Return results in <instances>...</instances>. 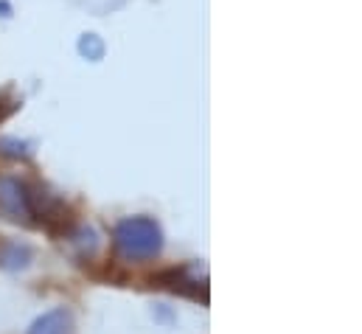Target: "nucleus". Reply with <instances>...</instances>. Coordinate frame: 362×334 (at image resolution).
Here are the masks:
<instances>
[{"instance_id": "nucleus-5", "label": "nucleus", "mask_w": 362, "mask_h": 334, "mask_svg": "<svg viewBox=\"0 0 362 334\" xmlns=\"http://www.w3.org/2000/svg\"><path fill=\"white\" fill-rule=\"evenodd\" d=\"M28 334H74V315L68 309H51L34 321Z\"/></svg>"}, {"instance_id": "nucleus-2", "label": "nucleus", "mask_w": 362, "mask_h": 334, "mask_svg": "<svg viewBox=\"0 0 362 334\" xmlns=\"http://www.w3.org/2000/svg\"><path fill=\"white\" fill-rule=\"evenodd\" d=\"M25 197H28L31 217H37L51 236H68V234H74L76 219H74V211L65 205L62 197H57L45 185H37V188L25 191Z\"/></svg>"}, {"instance_id": "nucleus-6", "label": "nucleus", "mask_w": 362, "mask_h": 334, "mask_svg": "<svg viewBox=\"0 0 362 334\" xmlns=\"http://www.w3.org/2000/svg\"><path fill=\"white\" fill-rule=\"evenodd\" d=\"M31 264V248L23 242L0 239V267L3 270H25Z\"/></svg>"}, {"instance_id": "nucleus-7", "label": "nucleus", "mask_w": 362, "mask_h": 334, "mask_svg": "<svg viewBox=\"0 0 362 334\" xmlns=\"http://www.w3.org/2000/svg\"><path fill=\"white\" fill-rule=\"evenodd\" d=\"M68 239L74 242V248H76V250L82 253V255H88V258H90V255H95L98 245H101L98 234H95L93 228H88V225H85V228H79L76 234H68Z\"/></svg>"}, {"instance_id": "nucleus-3", "label": "nucleus", "mask_w": 362, "mask_h": 334, "mask_svg": "<svg viewBox=\"0 0 362 334\" xmlns=\"http://www.w3.org/2000/svg\"><path fill=\"white\" fill-rule=\"evenodd\" d=\"M0 214L11 222H23V225H34L31 219V208H28V197H25V185L3 177L0 180Z\"/></svg>"}, {"instance_id": "nucleus-1", "label": "nucleus", "mask_w": 362, "mask_h": 334, "mask_svg": "<svg viewBox=\"0 0 362 334\" xmlns=\"http://www.w3.org/2000/svg\"><path fill=\"white\" fill-rule=\"evenodd\" d=\"M112 248H115L118 258L141 264V261H149V258H155L160 253L163 234H160L155 219H149V217H129V219H124L115 228Z\"/></svg>"}, {"instance_id": "nucleus-4", "label": "nucleus", "mask_w": 362, "mask_h": 334, "mask_svg": "<svg viewBox=\"0 0 362 334\" xmlns=\"http://www.w3.org/2000/svg\"><path fill=\"white\" fill-rule=\"evenodd\" d=\"M152 284H155V287H163V289H169V292L185 295V298H191V301H202V304H208V289H205V284L199 287V281L188 278V272H185L182 267L160 270L158 275H152Z\"/></svg>"}]
</instances>
